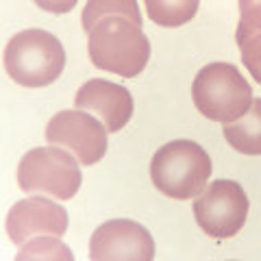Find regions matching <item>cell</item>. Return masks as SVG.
<instances>
[{
	"instance_id": "cell-9",
	"label": "cell",
	"mask_w": 261,
	"mask_h": 261,
	"mask_svg": "<svg viewBox=\"0 0 261 261\" xmlns=\"http://www.w3.org/2000/svg\"><path fill=\"white\" fill-rule=\"evenodd\" d=\"M65 231H68V211L42 196L18 200L7 216V233L18 246H22L33 235L63 238Z\"/></svg>"
},
{
	"instance_id": "cell-5",
	"label": "cell",
	"mask_w": 261,
	"mask_h": 261,
	"mask_svg": "<svg viewBox=\"0 0 261 261\" xmlns=\"http://www.w3.org/2000/svg\"><path fill=\"white\" fill-rule=\"evenodd\" d=\"M79 159L63 148L39 146L29 150L18 163V185L31 194H48L57 200L74 198L83 174Z\"/></svg>"
},
{
	"instance_id": "cell-15",
	"label": "cell",
	"mask_w": 261,
	"mask_h": 261,
	"mask_svg": "<svg viewBox=\"0 0 261 261\" xmlns=\"http://www.w3.org/2000/svg\"><path fill=\"white\" fill-rule=\"evenodd\" d=\"M235 42L240 46L242 63L246 65L252 79L261 85V31H252L242 37H235Z\"/></svg>"
},
{
	"instance_id": "cell-16",
	"label": "cell",
	"mask_w": 261,
	"mask_h": 261,
	"mask_svg": "<svg viewBox=\"0 0 261 261\" xmlns=\"http://www.w3.org/2000/svg\"><path fill=\"white\" fill-rule=\"evenodd\" d=\"M261 31V0H240V24L235 37Z\"/></svg>"
},
{
	"instance_id": "cell-12",
	"label": "cell",
	"mask_w": 261,
	"mask_h": 261,
	"mask_svg": "<svg viewBox=\"0 0 261 261\" xmlns=\"http://www.w3.org/2000/svg\"><path fill=\"white\" fill-rule=\"evenodd\" d=\"M200 0H144L148 20L166 29H176L190 22L198 11Z\"/></svg>"
},
{
	"instance_id": "cell-8",
	"label": "cell",
	"mask_w": 261,
	"mask_h": 261,
	"mask_svg": "<svg viewBox=\"0 0 261 261\" xmlns=\"http://www.w3.org/2000/svg\"><path fill=\"white\" fill-rule=\"evenodd\" d=\"M89 257L94 261H150L154 240L135 220H109L92 233Z\"/></svg>"
},
{
	"instance_id": "cell-1",
	"label": "cell",
	"mask_w": 261,
	"mask_h": 261,
	"mask_svg": "<svg viewBox=\"0 0 261 261\" xmlns=\"http://www.w3.org/2000/svg\"><path fill=\"white\" fill-rule=\"evenodd\" d=\"M87 53L98 70L133 79L142 74L150 59V42L133 20L124 15H107L89 31Z\"/></svg>"
},
{
	"instance_id": "cell-4",
	"label": "cell",
	"mask_w": 261,
	"mask_h": 261,
	"mask_svg": "<svg viewBox=\"0 0 261 261\" xmlns=\"http://www.w3.org/2000/svg\"><path fill=\"white\" fill-rule=\"evenodd\" d=\"M192 100L211 122H228L246 116L252 105V87L233 63H209L192 83Z\"/></svg>"
},
{
	"instance_id": "cell-11",
	"label": "cell",
	"mask_w": 261,
	"mask_h": 261,
	"mask_svg": "<svg viewBox=\"0 0 261 261\" xmlns=\"http://www.w3.org/2000/svg\"><path fill=\"white\" fill-rule=\"evenodd\" d=\"M224 140L242 154H261V98H252L246 116L224 124Z\"/></svg>"
},
{
	"instance_id": "cell-13",
	"label": "cell",
	"mask_w": 261,
	"mask_h": 261,
	"mask_svg": "<svg viewBox=\"0 0 261 261\" xmlns=\"http://www.w3.org/2000/svg\"><path fill=\"white\" fill-rule=\"evenodd\" d=\"M107 15H124L142 27V11L137 7V0H87L85 9L81 13L83 29L89 33Z\"/></svg>"
},
{
	"instance_id": "cell-7",
	"label": "cell",
	"mask_w": 261,
	"mask_h": 261,
	"mask_svg": "<svg viewBox=\"0 0 261 261\" xmlns=\"http://www.w3.org/2000/svg\"><path fill=\"white\" fill-rule=\"evenodd\" d=\"M46 142L70 148L81 166H94L107 152V126L83 109L59 111L46 126Z\"/></svg>"
},
{
	"instance_id": "cell-14",
	"label": "cell",
	"mask_w": 261,
	"mask_h": 261,
	"mask_svg": "<svg viewBox=\"0 0 261 261\" xmlns=\"http://www.w3.org/2000/svg\"><path fill=\"white\" fill-rule=\"evenodd\" d=\"M24 259H68L72 261L74 255L70 252V248L65 246L61 240H57V235H50V238L42 240H33L24 246L18 255H15V261H24Z\"/></svg>"
},
{
	"instance_id": "cell-10",
	"label": "cell",
	"mask_w": 261,
	"mask_h": 261,
	"mask_svg": "<svg viewBox=\"0 0 261 261\" xmlns=\"http://www.w3.org/2000/svg\"><path fill=\"white\" fill-rule=\"evenodd\" d=\"M74 105L76 109L94 111L98 118H102L109 133H118L124 128L135 109L133 96L128 89L105 79H92L83 87H79Z\"/></svg>"
},
{
	"instance_id": "cell-2",
	"label": "cell",
	"mask_w": 261,
	"mask_h": 261,
	"mask_svg": "<svg viewBox=\"0 0 261 261\" xmlns=\"http://www.w3.org/2000/svg\"><path fill=\"white\" fill-rule=\"evenodd\" d=\"M211 176V157L192 140L163 144L150 161L152 185L174 200L196 198Z\"/></svg>"
},
{
	"instance_id": "cell-6",
	"label": "cell",
	"mask_w": 261,
	"mask_h": 261,
	"mask_svg": "<svg viewBox=\"0 0 261 261\" xmlns=\"http://www.w3.org/2000/svg\"><path fill=\"white\" fill-rule=\"evenodd\" d=\"M192 209L202 233L214 240H228L246 224L250 202L240 183L220 178L196 196Z\"/></svg>"
},
{
	"instance_id": "cell-17",
	"label": "cell",
	"mask_w": 261,
	"mask_h": 261,
	"mask_svg": "<svg viewBox=\"0 0 261 261\" xmlns=\"http://www.w3.org/2000/svg\"><path fill=\"white\" fill-rule=\"evenodd\" d=\"M39 9H44L48 13H55V15H61V13H68L76 7L79 0H33Z\"/></svg>"
},
{
	"instance_id": "cell-3",
	"label": "cell",
	"mask_w": 261,
	"mask_h": 261,
	"mask_svg": "<svg viewBox=\"0 0 261 261\" xmlns=\"http://www.w3.org/2000/svg\"><path fill=\"white\" fill-rule=\"evenodd\" d=\"M5 68L22 87H48L61 76L65 50L53 33L42 29L20 31L5 48Z\"/></svg>"
}]
</instances>
